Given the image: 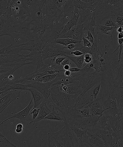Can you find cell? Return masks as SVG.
Masks as SVG:
<instances>
[{"label": "cell", "instance_id": "2e32d148", "mask_svg": "<svg viewBox=\"0 0 123 147\" xmlns=\"http://www.w3.org/2000/svg\"><path fill=\"white\" fill-rule=\"evenodd\" d=\"M51 82L43 83L39 81H34L31 83L27 84L28 88H35L37 90L41 93L45 97L47 101H48L51 96Z\"/></svg>", "mask_w": 123, "mask_h": 147}, {"label": "cell", "instance_id": "cb8c5ba5", "mask_svg": "<svg viewBox=\"0 0 123 147\" xmlns=\"http://www.w3.org/2000/svg\"><path fill=\"white\" fill-rule=\"evenodd\" d=\"M45 119L64 121L66 118L61 111L53 105L52 112L46 117Z\"/></svg>", "mask_w": 123, "mask_h": 147}, {"label": "cell", "instance_id": "8d00e7d4", "mask_svg": "<svg viewBox=\"0 0 123 147\" xmlns=\"http://www.w3.org/2000/svg\"><path fill=\"white\" fill-rule=\"evenodd\" d=\"M108 109V108L105 109H101V108H97L95 107H92L90 108V114L91 115H98L100 117H101L103 115V114L104 111Z\"/></svg>", "mask_w": 123, "mask_h": 147}, {"label": "cell", "instance_id": "d6a6232c", "mask_svg": "<svg viewBox=\"0 0 123 147\" xmlns=\"http://www.w3.org/2000/svg\"><path fill=\"white\" fill-rule=\"evenodd\" d=\"M58 74L45 75L43 76H39L37 77V79L35 81H39L43 83L51 82L55 79Z\"/></svg>", "mask_w": 123, "mask_h": 147}, {"label": "cell", "instance_id": "d6986e66", "mask_svg": "<svg viewBox=\"0 0 123 147\" xmlns=\"http://www.w3.org/2000/svg\"><path fill=\"white\" fill-rule=\"evenodd\" d=\"M80 16L79 9L74 7L72 16L68 22L65 24L63 30L59 35L68 32L73 27L76 25L78 23Z\"/></svg>", "mask_w": 123, "mask_h": 147}, {"label": "cell", "instance_id": "ab89813d", "mask_svg": "<svg viewBox=\"0 0 123 147\" xmlns=\"http://www.w3.org/2000/svg\"><path fill=\"white\" fill-rule=\"evenodd\" d=\"M78 109V112L86 118H88L92 115L90 114V108H88V109Z\"/></svg>", "mask_w": 123, "mask_h": 147}, {"label": "cell", "instance_id": "e7e4bbea", "mask_svg": "<svg viewBox=\"0 0 123 147\" xmlns=\"http://www.w3.org/2000/svg\"><path fill=\"white\" fill-rule=\"evenodd\" d=\"M122 1H123V0H122Z\"/></svg>", "mask_w": 123, "mask_h": 147}, {"label": "cell", "instance_id": "c3c4849f", "mask_svg": "<svg viewBox=\"0 0 123 147\" xmlns=\"http://www.w3.org/2000/svg\"><path fill=\"white\" fill-rule=\"evenodd\" d=\"M70 53L71 55H75V56H81V55L86 54L85 53L79 51H70Z\"/></svg>", "mask_w": 123, "mask_h": 147}, {"label": "cell", "instance_id": "03108f58", "mask_svg": "<svg viewBox=\"0 0 123 147\" xmlns=\"http://www.w3.org/2000/svg\"></svg>", "mask_w": 123, "mask_h": 147}, {"label": "cell", "instance_id": "91938a15", "mask_svg": "<svg viewBox=\"0 0 123 147\" xmlns=\"http://www.w3.org/2000/svg\"><path fill=\"white\" fill-rule=\"evenodd\" d=\"M14 77L13 76V75L9 76L8 78V80H12L14 79Z\"/></svg>", "mask_w": 123, "mask_h": 147}, {"label": "cell", "instance_id": "44dd1931", "mask_svg": "<svg viewBox=\"0 0 123 147\" xmlns=\"http://www.w3.org/2000/svg\"><path fill=\"white\" fill-rule=\"evenodd\" d=\"M40 111L38 116L33 121H31L29 124H33L34 125L36 123L39 122L42 119H45L47 115L50 113L51 111L47 105V101H44L39 105Z\"/></svg>", "mask_w": 123, "mask_h": 147}, {"label": "cell", "instance_id": "ee69618b", "mask_svg": "<svg viewBox=\"0 0 123 147\" xmlns=\"http://www.w3.org/2000/svg\"><path fill=\"white\" fill-rule=\"evenodd\" d=\"M116 21L117 26L119 27L122 26H123V16H116Z\"/></svg>", "mask_w": 123, "mask_h": 147}, {"label": "cell", "instance_id": "3957f363", "mask_svg": "<svg viewBox=\"0 0 123 147\" xmlns=\"http://www.w3.org/2000/svg\"><path fill=\"white\" fill-rule=\"evenodd\" d=\"M94 12L96 19L103 17V20L110 16H123V1L103 0Z\"/></svg>", "mask_w": 123, "mask_h": 147}, {"label": "cell", "instance_id": "7c38bea8", "mask_svg": "<svg viewBox=\"0 0 123 147\" xmlns=\"http://www.w3.org/2000/svg\"><path fill=\"white\" fill-rule=\"evenodd\" d=\"M22 90H14L0 94V114L1 115L8 105L19 97Z\"/></svg>", "mask_w": 123, "mask_h": 147}, {"label": "cell", "instance_id": "b9f144b4", "mask_svg": "<svg viewBox=\"0 0 123 147\" xmlns=\"http://www.w3.org/2000/svg\"><path fill=\"white\" fill-rule=\"evenodd\" d=\"M39 108H38V109H36V108L34 107L33 108L32 110L30 112V115H33V118L31 121H33L37 118V117L38 116L39 113Z\"/></svg>", "mask_w": 123, "mask_h": 147}, {"label": "cell", "instance_id": "5b68a950", "mask_svg": "<svg viewBox=\"0 0 123 147\" xmlns=\"http://www.w3.org/2000/svg\"><path fill=\"white\" fill-rule=\"evenodd\" d=\"M31 24L34 38L48 42L52 41V33L54 29L51 28L49 24L43 20H32Z\"/></svg>", "mask_w": 123, "mask_h": 147}, {"label": "cell", "instance_id": "484cf974", "mask_svg": "<svg viewBox=\"0 0 123 147\" xmlns=\"http://www.w3.org/2000/svg\"><path fill=\"white\" fill-rule=\"evenodd\" d=\"M29 91L32 95L34 101V107L36 108L39 106L44 101H47L42 94L38 91L33 90L32 89H30Z\"/></svg>", "mask_w": 123, "mask_h": 147}, {"label": "cell", "instance_id": "db71d44e", "mask_svg": "<svg viewBox=\"0 0 123 147\" xmlns=\"http://www.w3.org/2000/svg\"><path fill=\"white\" fill-rule=\"evenodd\" d=\"M16 128H18V129H24V127L23 125V124H21V123H18L16 125Z\"/></svg>", "mask_w": 123, "mask_h": 147}, {"label": "cell", "instance_id": "7402d4cb", "mask_svg": "<svg viewBox=\"0 0 123 147\" xmlns=\"http://www.w3.org/2000/svg\"><path fill=\"white\" fill-rule=\"evenodd\" d=\"M80 16L77 25L86 23L92 17L95 16V13L92 10L88 8L85 10L79 9Z\"/></svg>", "mask_w": 123, "mask_h": 147}, {"label": "cell", "instance_id": "e575fe53", "mask_svg": "<svg viewBox=\"0 0 123 147\" xmlns=\"http://www.w3.org/2000/svg\"><path fill=\"white\" fill-rule=\"evenodd\" d=\"M73 3L74 7L78 9L85 10L89 8L88 4L81 0H73Z\"/></svg>", "mask_w": 123, "mask_h": 147}, {"label": "cell", "instance_id": "be15d7a7", "mask_svg": "<svg viewBox=\"0 0 123 147\" xmlns=\"http://www.w3.org/2000/svg\"></svg>", "mask_w": 123, "mask_h": 147}, {"label": "cell", "instance_id": "f907efd6", "mask_svg": "<svg viewBox=\"0 0 123 147\" xmlns=\"http://www.w3.org/2000/svg\"><path fill=\"white\" fill-rule=\"evenodd\" d=\"M70 59L66 57L65 59L64 60L62 63L61 64V65L64 66L65 65H71V63L70 62Z\"/></svg>", "mask_w": 123, "mask_h": 147}, {"label": "cell", "instance_id": "ac0fdd59", "mask_svg": "<svg viewBox=\"0 0 123 147\" xmlns=\"http://www.w3.org/2000/svg\"><path fill=\"white\" fill-rule=\"evenodd\" d=\"M100 117L98 115H92L86 119H81L77 127L86 130L91 129L96 127Z\"/></svg>", "mask_w": 123, "mask_h": 147}, {"label": "cell", "instance_id": "d590c367", "mask_svg": "<svg viewBox=\"0 0 123 147\" xmlns=\"http://www.w3.org/2000/svg\"><path fill=\"white\" fill-rule=\"evenodd\" d=\"M88 4L89 9L93 11L102 2L103 0H81Z\"/></svg>", "mask_w": 123, "mask_h": 147}, {"label": "cell", "instance_id": "f6af8a7d", "mask_svg": "<svg viewBox=\"0 0 123 147\" xmlns=\"http://www.w3.org/2000/svg\"><path fill=\"white\" fill-rule=\"evenodd\" d=\"M87 32H88V35L86 36H85V38H86L87 39H88V41H90L91 43L92 44L94 43L95 40L93 35H92L90 31L88 30L87 31Z\"/></svg>", "mask_w": 123, "mask_h": 147}, {"label": "cell", "instance_id": "52a82bcc", "mask_svg": "<svg viewBox=\"0 0 123 147\" xmlns=\"http://www.w3.org/2000/svg\"><path fill=\"white\" fill-rule=\"evenodd\" d=\"M109 82L117 87L123 86V57L120 61L111 62Z\"/></svg>", "mask_w": 123, "mask_h": 147}, {"label": "cell", "instance_id": "4fadbf2b", "mask_svg": "<svg viewBox=\"0 0 123 147\" xmlns=\"http://www.w3.org/2000/svg\"><path fill=\"white\" fill-rule=\"evenodd\" d=\"M33 100V98L32 97L29 103L25 109H23L22 110L20 111L18 113L14 114L10 117L5 119V120L1 122V125L3 124L6 121L11 119H14V118H18L20 120L21 122L23 125H25L28 121H31V119L30 117V115H31L30 112H31V109H33V108L34 107V105Z\"/></svg>", "mask_w": 123, "mask_h": 147}, {"label": "cell", "instance_id": "6da1fadb", "mask_svg": "<svg viewBox=\"0 0 123 147\" xmlns=\"http://www.w3.org/2000/svg\"><path fill=\"white\" fill-rule=\"evenodd\" d=\"M64 127L55 133H48L49 147H80L79 142L75 134L67 122L64 121Z\"/></svg>", "mask_w": 123, "mask_h": 147}, {"label": "cell", "instance_id": "836d02e7", "mask_svg": "<svg viewBox=\"0 0 123 147\" xmlns=\"http://www.w3.org/2000/svg\"><path fill=\"white\" fill-rule=\"evenodd\" d=\"M101 84H102V82L95 85L91 89V93L89 91H88L91 96L93 98L94 100H95L97 99L98 95H99L100 90H101Z\"/></svg>", "mask_w": 123, "mask_h": 147}, {"label": "cell", "instance_id": "bcb514c9", "mask_svg": "<svg viewBox=\"0 0 123 147\" xmlns=\"http://www.w3.org/2000/svg\"><path fill=\"white\" fill-rule=\"evenodd\" d=\"M66 58V57H58L56 58L55 63L57 65H61L63 61Z\"/></svg>", "mask_w": 123, "mask_h": 147}, {"label": "cell", "instance_id": "6f0895ef", "mask_svg": "<svg viewBox=\"0 0 123 147\" xmlns=\"http://www.w3.org/2000/svg\"><path fill=\"white\" fill-rule=\"evenodd\" d=\"M118 39H121V38H123V32L118 33Z\"/></svg>", "mask_w": 123, "mask_h": 147}, {"label": "cell", "instance_id": "ffe728a7", "mask_svg": "<svg viewBox=\"0 0 123 147\" xmlns=\"http://www.w3.org/2000/svg\"><path fill=\"white\" fill-rule=\"evenodd\" d=\"M45 2L42 0H39L36 6L31 11V16L33 20L36 21L43 20V8Z\"/></svg>", "mask_w": 123, "mask_h": 147}, {"label": "cell", "instance_id": "9f6ffc18", "mask_svg": "<svg viewBox=\"0 0 123 147\" xmlns=\"http://www.w3.org/2000/svg\"><path fill=\"white\" fill-rule=\"evenodd\" d=\"M63 68L64 70H69L70 68H71V65H67L63 66Z\"/></svg>", "mask_w": 123, "mask_h": 147}, {"label": "cell", "instance_id": "74e56055", "mask_svg": "<svg viewBox=\"0 0 123 147\" xmlns=\"http://www.w3.org/2000/svg\"><path fill=\"white\" fill-rule=\"evenodd\" d=\"M0 142L4 143L5 144V146H7L17 147L16 146L8 140L3 135H2L1 132L0 133Z\"/></svg>", "mask_w": 123, "mask_h": 147}, {"label": "cell", "instance_id": "1f68e13d", "mask_svg": "<svg viewBox=\"0 0 123 147\" xmlns=\"http://www.w3.org/2000/svg\"><path fill=\"white\" fill-rule=\"evenodd\" d=\"M96 71L94 68H91L89 66V64H87L81 70L77 72L79 75L84 76H89L95 74Z\"/></svg>", "mask_w": 123, "mask_h": 147}, {"label": "cell", "instance_id": "603a6c76", "mask_svg": "<svg viewBox=\"0 0 123 147\" xmlns=\"http://www.w3.org/2000/svg\"><path fill=\"white\" fill-rule=\"evenodd\" d=\"M22 51L21 47L18 45H14L13 44L4 47L0 50V55H15L19 54Z\"/></svg>", "mask_w": 123, "mask_h": 147}, {"label": "cell", "instance_id": "83f0119b", "mask_svg": "<svg viewBox=\"0 0 123 147\" xmlns=\"http://www.w3.org/2000/svg\"><path fill=\"white\" fill-rule=\"evenodd\" d=\"M69 126L75 134L79 142L80 145L82 146L83 142V138L84 137L86 134L88 130L80 129V128L74 126V125H69Z\"/></svg>", "mask_w": 123, "mask_h": 147}, {"label": "cell", "instance_id": "277c9868", "mask_svg": "<svg viewBox=\"0 0 123 147\" xmlns=\"http://www.w3.org/2000/svg\"><path fill=\"white\" fill-rule=\"evenodd\" d=\"M68 0H46L43 8L44 21L50 23L58 18Z\"/></svg>", "mask_w": 123, "mask_h": 147}, {"label": "cell", "instance_id": "e0dca14e", "mask_svg": "<svg viewBox=\"0 0 123 147\" xmlns=\"http://www.w3.org/2000/svg\"><path fill=\"white\" fill-rule=\"evenodd\" d=\"M53 87H55L61 92L71 95L79 94L82 92L83 91L81 84L78 83L69 84H61Z\"/></svg>", "mask_w": 123, "mask_h": 147}, {"label": "cell", "instance_id": "681fc988", "mask_svg": "<svg viewBox=\"0 0 123 147\" xmlns=\"http://www.w3.org/2000/svg\"><path fill=\"white\" fill-rule=\"evenodd\" d=\"M76 44H71L67 46H64V48L69 50L70 51H72L76 48Z\"/></svg>", "mask_w": 123, "mask_h": 147}, {"label": "cell", "instance_id": "8fae6325", "mask_svg": "<svg viewBox=\"0 0 123 147\" xmlns=\"http://www.w3.org/2000/svg\"><path fill=\"white\" fill-rule=\"evenodd\" d=\"M101 128L97 126L93 129L88 130L83 138V142L86 143L92 147L104 146V142L100 134Z\"/></svg>", "mask_w": 123, "mask_h": 147}, {"label": "cell", "instance_id": "94428289", "mask_svg": "<svg viewBox=\"0 0 123 147\" xmlns=\"http://www.w3.org/2000/svg\"><path fill=\"white\" fill-rule=\"evenodd\" d=\"M120 87V88H123V86H121V87Z\"/></svg>", "mask_w": 123, "mask_h": 147}, {"label": "cell", "instance_id": "4dcf8cb0", "mask_svg": "<svg viewBox=\"0 0 123 147\" xmlns=\"http://www.w3.org/2000/svg\"><path fill=\"white\" fill-rule=\"evenodd\" d=\"M82 41L72 39L69 38H58L57 39L51 42L61 44L64 46H67L71 44H76L78 43H81Z\"/></svg>", "mask_w": 123, "mask_h": 147}, {"label": "cell", "instance_id": "7bdbcfd3", "mask_svg": "<svg viewBox=\"0 0 123 147\" xmlns=\"http://www.w3.org/2000/svg\"><path fill=\"white\" fill-rule=\"evenodd\" d=\"M93 58L92 55L89 53H86L84 55V61L87 64L89 63L92 62Z\"/></svg>", "mask_w": 123, "mask_h": 147}, {"label": "cell", "instance_id": "60d3db41", "mask_svg": "<svg viewBox=\"0 0 123 147\" xmlns=\"http://www.w3.org/2000/svg\"><path fill=\"white\" fill-rule=\"evenodd\" d=\"M118 42L119 43L118 48L119 49L118 53V61H120L122 58V51L123 48V38L121 39H118Z\"/></svg>", "mask_w": 123, "mask_h": 147}, {"label": "cell", "instance_id": "30bf717a", "mask_svg": "<svg viewBox=\"0 0 123 147\" xmlns=\"http://www.w3.org/2000/svg\"><path fill=\"white\" fill-rule=\"evenodd\" d=\"M15 21L9 15V11L6 13L0 14V36H10L14 37L12 31L13 26Z\"/></svg>", "mask_w": 123, "mask_h": 147}, {"label": "cell", "instance_id": "680465c9", "mask_svg": "<svg viewBox=\"0 0 123 147\" xmlns=\"http://www.w3.org/2000/svg\"><path fill=\"white\" fill-rule=\"evenodd\" d=\"M23 130V129H18V128H16L15 129L16 132L18 134L21 133L22 132Z\"/></svg>", "mask_w": 123, "mask_h": 147}, {"label": "cell", "instance_id": "f5cc1de1", "mask_svg": "<svg viewBox=\"0 0 123 147\" xmlns=\"http://www.w3.org/2000/svg\"><path fill=\"white\" fill-rule=\"evenodd\" d=\"M71 73L69 70H66L64 72V74L65 76L67 77H69L71 75Z\"/></svg>", "mask_w": 123, "mask_h": 147}, {"label": "cell", "instance_id": "9a60e30c", "mask_svg": "<svg viewBox=\"0 0 123 147\" xmlns=\"http://www.w3.org/2000/svg\"><path fill=\"white\" fill-rule=\"evenodd\" d=\"M85 32L84 24L77 25L73 27L68 32L58 36V38H69L82 41Z\"/></svg>", "mask_w": 123, "mask_h": 147}, {"label": "cell", "instance_id": "f35d334b", "mask_svg": "<svg viewBox=\"0 0 123 147\" xmlns=\"http://www.w3.org/2000/svg\"><path fill=\"white\" fill-rule=\"evenodd\" d=\"M104 25L107 26L113 27V28H117L118 27L117 25L116 20L113 19L111 18H109L107 20L105 23L104 24Z\"/></svg>", "mask_w": 123, "mask_h": 147}, {"label": "cell", "instance_id": "7a4b0ae2", "mask_svg": "<svg viewBox=\"0 0 123 147\" xmlns=\"http://www.w3.org/2000/svg\"><path fill=\"white\" fill-rule=\"evenodd\" d=\"M51 92L53 105L58 108L68 119L73 109L81 99L82 93L71 95L61 92L55 87L51 88Z\"/></svg>", "mask_w": 123, "mask_h": 147}, {"label": "cell", "instance_id": "9c48e42d", "mask_svg": "<svg viewBox=\"0 0 123 147\" xmlns=\"http://www.w3.org/2000/svg\"><path fill=\"white\" fill-rule=\"evenodd\" d=\"M103 79V77L101 74L96 72L94 75L89 76L81 75L80 83L83 90L82 93L81 98L95 85L102 82Z\"/></svg>", "mask_w": 123, "mask_h": 147}, {"label": "cell", "instance_id": "816d5d0a", "mask_svg": "<svg viewBox=\"0 0 123 147\" xmlns=\"http://www.w3.org/2000/svg\"><path fill=\"white\" fill-rule=\"evenodd\" d=\"M81 69L78 68H71L69 70L71 73H77L79 72Z\"/></svg>", "mask_w": 123, "mask_h": 147}, {"label": "cell", "instance_id": "f546056e", "mask_svg": "<svg viewBox=\"0 0 123 147\" xmlns=\"http://www.w3.org/2000/svg\"><path fill=\"white\" fill-rule=\"evenodd\" d=\"M84 55L80 56L73 57L69 55H65V57L68 58L70 60L72 61L75 64L77 68L81 69L84 61Z\"/></svg>", "mask_w": 123, "mask_h": 147}, {"label": "cell", "instance_id": "6125c7cd", "mask_svg": "<svg viewBox=\"0 0 123 147\" xmlns=\"http://www.w3.org/2000/svg\"></svg>", "mask_w": 123, "mask_h": 147}, {"label": "cell", "instance_id": "4316f807", "mask_svg": "<svg viewBox=\"0 0 123 147\" xmlns=\"http://www.w3.org/2000/svg\"><path fill=\"white\" fill-rule=\"evenodd\" d=\"M22 7L28 11L31 14L39 0H19Z\"/></svg>", "mask_w": 123, "mask_h": 147}, {"label": "cell", "instance_id": "11a10c76", "mask_svg": "<svg viewBox=\"0 0 123 147\" xmlns=\"http://www.w3.org/2000/svg\"><path fill=\"white\" fill-rule=\"evenodd\" d=\"M123 27L122 26H120L118 27V28H117V32H118V33H121L123 32Z\"/></svg>", "mask_w": 123, "mask_h": 147}, {"label": "cell", "instance_id": "f1b7e54d", "mask_svg": "<svg viewBox=\"0 0 123 147\" xmlns=\"http://www.w3.org/2000/svg\"><path fill=\"white\" fill-rule=\"evenodd\" d=\"M96 28L98 29L101 32L103 33L109 35L111 36V41L113 44V35L115 31L116 28L111 26H107L104 25H97Z\"/></svg>", "mask_w": 123, "mask_h": 147}, {"label": "cell", "instance_id": "5bb4252c", "mask_svg": "<svg viewBox=\"0 0 123 147\" xmlns=\"http://www.w3.org/2000/svg\"><path fill=\"white\" fill-rule=\"evenodd\" d=\"M109 97L116 100L119 108L123 113V88L109 82Z\"/></svg>", "mask_w": 123, "mask_h": 147}, {"label": "cell", "instance_id": "7dc6e473", "mask_svg": "<svg viewBox=\"0 0 123 147\" xmlns=\"http://www.w3.org/2000/svg\"><path fill=\"white\" fill-rule=\"evenodd\" d=\"M83 42H84V46L85 47H88L89 48H91L92 45H91V43L87 39L85 36H83L82 37Z\"/></svg>", "mask_w": 123, "mask_h": 147}, {"label": "cell", "instance_id": "8992f818", "mask_svg": "<svg viewBox=\"0 0 123 147\" xmlns=\"http://www.w3.org/2000/svg\"><path fill=\"white\" fill-rule=\"evenodd\" d=\"M64 46L51 41L47 43L42 51L43 61L59 55H70V51H67Z\"/></svg>", "mask_w": 123, "mask_h": 147}, {"label": "cell", "instance_id": "ba28073f", "mask_svg": "<svg viewBox=\"0 0 123 147\" xmlns=\"http://www.w3.org/2000/svg\"><path fill=\"white\" fill-rule=\"evenodd\" d=\"M32 18L23 22L16 21L13 26L12 31L18 35L22 36L31 40L34 38L31 21Z\"/></svg>", "mask_w": 123, "mask_h": 147}, {"label": "cell", "instance_id": "d4e9b609", "mask_svg": "<svg viewBox=\"0 0 123 147\" xmlns=\"http://www.w3.org/2000/svg\"><path fill=\"white\" fill-rule=\"evenodd\" d=\"M95 20V16H94L88 22L84 24V31L85 32L88 30L90 31L93 35L95 41L98 42L99 40L97 38V34L95 32V29L97 26Z\"/></svg>", "mask_w": 123, "mask_h": 147}]
</instances>
